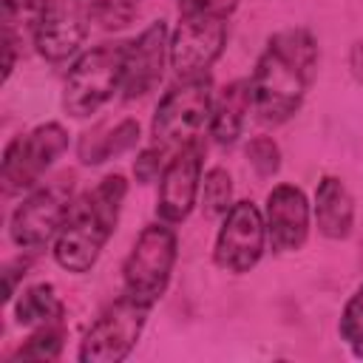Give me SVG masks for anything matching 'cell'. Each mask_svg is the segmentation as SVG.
<instances>
[{
  "mask_svg": "<svg viewBox=\"0 0 363 363\" xmlns=\"http://www.w3.org/2000/svg\"><path fill=\"white\" fill-rule=\"evenodd\" d=\"M318 68V45L309 31L286 28L269 37L252 71V111L261 122L281 125L303 102Z\"/></svg>",
  "mask_w": 363,
  "mask_h": 363,
  "instance_id": "6da1fadb",
  "label": "cell"
},
{
  "mask_svg": "<svg viewBox=\"0 0 363 363\" xmlns=\"http://www.w3.org/2000/svg\"><path fill=\"white\" fill-rule=\"evenodd\" d=\"M128 193L122 176H105L91 193L74 199L65 224L54 238V258L68 272H88L111 238Z\"/></svg>",
  "mask_w": 363,
  "mask_h": 363,
  "instance_id": "7a4b0ae2",
  "label": "cell"
},
{
  "mask_svg": "<svg viewBox=\"0 0 363 363\" xmlns=\"http://www.w3.org/2000/svg\"><path fill=\"white\" fill-rule=\"evenodd\" d=\"M213 111V91L210 77H182L179 85H173L153 116V145L170 159L173 153L184 150L187 145L199 142V133L204 122H210Z\"/></svg>",
  "mask_w": 363,
  "mask_h": 363,
  "instance_id": "3957f363",
  "label": "cell"
},
{
  "mask_svg": "<svg viewBox=\"0 0 363 363\" xmlns=\"http://www.w3.org/2000/svg\"><path fill=\"white\" fill-rule=\"evenodd\" d=\"M125 54H128V43H102L85 51L71 65L62 94V105L71 116L85 119L96 113L113 96V91L122 88Z\"/></svg>",
  "mask_w": 363,
  "mask_h": 363,
  "instance_id": "277c9868",
  "label": "cell"
},
{
  "mask_svg": "<svg viewBox=\"0 0 363 363\" xmlns=\"http://www.w3.org/2000/svg\"><path fill=\"white\" fill-rule=\"evenodd\" d=\"M173 264H176V235L167 227V221L162 224H147L128 261H125V295H130L133 301L153 306L173 275Z\"/></svg>",
  "mask_w": 363,
  "mask_h": 363,
  "instance_id": "5b68a950",
  "label": "cell"
},
{
  "mask_svg": "<svg viewBox=\"0 0 363 363\" xmlns=\"http://www.w3.org/2000/svg\"><path fill=\"white\" fill-rule=\"evenodd\" d=\"M71 190H74L71 176H57L54 182L37 187L11 216L14 244L28 252H37L48 241H54L60 227L65 224L71 204H74Z\"/></svg>",
  "mask_w": 363,
  "mask_h": 363,
  "instance_id": "8992f818",
  "label": "cell"
},
{
  "mask_svg": "<svg viewBox=\"0 0 363 363\" xmlns=\"http://www.w3.org/2000/svg\"><path fill=\"white\" fill-rule=\"evenodd\" d=\"M147 312H150V306L133 301L130 295H122L88 329V335L79 346V360L82 363H119V360H125L145 329Z\"/></svg>",
  "mask_w": 363,
  "mask_h": 363,
  "instance_id": "52a82bcc",
  "label": "cell"
},
{
  "mask_svg": "<svg viewBox=\"0 0 363 363\" xmlns=\"http://www.w3.org/2000/svg\"><path fill=\"white\" fill-rule=\"evenodd\" d=\"M65 147H68V133L57 122H45L28 133H20L6 147V156H3L6 193H23L34 187Z\"/></svg>",
  "mask_w": 363,
  "mask_h": 363,
  "instance_id": "ba28073f",
  "label": "cell"
},
{
  "mask_svg": "<svg viewBox=\"0 0 363 363\" xmlns=\"http://www.w3.org/2000/svg\"><path fill=\"white\" fill-rule=\"evenodd\" d=\"M227 43V17L182 11L170 37V65L179 77H199L221 57Z\"/></svg>",
  "mask_w": 363,
  "mask_h": 363,
  "instance_id": "9c48e42d",
  "label": "cell"
},
{
  "mask_svg": "<svg viewBox=\"0 0 363 363\" xmlns=\"http://www.w3.org/2000/svg\"><path fill=\"white\" fill-rule=\"evenodd\" d=\"M267 244L264 213L252 201H238L224 213L218 238H216V264L227 272H250Z\"/></svg>",
  "mask_w": 363,
  "mask_h": 363,
  "instance_id": "30bf717a",
  "label": "cell"
},
{
  "mask_svg": "<svg viewBox=\"0 0 363 363\" xmlns=\"http://www.w3.org/2000/svg\"><path fill=\"white\" fill-rule=\"evenodd\" d=\"M201 156H204L201 142H193L167 159L156 199V210L162 221L179 224L190 216L201 187Z\"/></svg>",
  "mask_w": 363,
  "mask_h": 363,
  "instance_id": "8fae6325",
  "label": "cell"
},
{
  "mask_svg": "<svg viewBox=\"0 0 363 363\" xmlns=\"http://www.w3.org/2000/svg\"><path fill=\"white\" fill-rule=\"evenodd\" d=\"M164 60H170V43H167V26L150 23L133 43H128L125 54V74H122V91L128 99L145 96L156 88L164 71Z\"/></svg>",
  "mask_w": 363,
  "mask_h": 363,
  "instance_id": "7c38bea8",
  "label": "cell"
},
{
  "mask_svg": "<svg viewBox=\"0 0 363 363\" xmlns=\"http://www.w3.org/2000/svg\"><path fill=\"white\" fill-rule=\"evenodd\" d=\"M267 238L272 250L278 252H295L303 247L309 235V204L301 187L295 184H278L267 196L264 210Z\"/></svg>",
  "mask_w": 363,
  "mask_h": 363,
  "instance_id": "4fadbf2b",
  "label": "cell"
},
{
  "mask_svg": "<svg viewBox=\"0 0 363 363\" xmlns=\"http://www.w3.org/2000/svg\"><path fill=\"white\" fill-rule=\"evenodd\" d=\"M85 34H88V14L77 3L48 0L34 31V45L45 60L60 62L68 60L82 45Z\"/></svg>",
  "mask_w": 363,
  "mask_h": 363,
  "instance_id": "5bb4252c",
  "label": "cell"
},
{
  "mask_svg": "<svg viewBox=\"0 0 363 363\" xmlns=\"http://www.w3.org/2000/svg\"><path fill=\"white\" fill-rule=\"evenodd\" d=\"M252 111V88L250 79H235L213 99L210 111V136L218 145H233L241 136L244 119Z\"/></svg>",
  "mask_w": 363,
  "mask_h": 363,
  "instance_id": "9a60e30c",
  "label": "cell"
},
{
  "mask_svg": "<svg viewBox=\"0 0 363 363\" xmlns=\"http://www.w3.org/2000/svg\"><path fill=\"white\" fill-rule=\"evenodd\" d=\"M315 218L326 238H346L354 224V201L337 176H323L315 190Z\"/></svg>",
  "mask_w": 363,
  "mask_h": 363,
  "instance_id": "2e32d148",
  "label": "cell"
},
{
  "mask_svg": "<svg viewBox=\"0 0 363 363\" xmlns=\"http://www.w3.org/2000/svg\"><path fill=\"white\" fill-rule=\"evenodd\" d=\"M136 139H139V125L130 122V119H125V122L108 128L105 133H94V136L88 133V136L82 139L79 156H82V162H88V164H99V162H105V159H113V156L130 150V147L136 145Z\"/></svg>",
  "mask_w": 363,
  "mask_h": 363,
  "instance_id": "e0dca14e",
  "label": "cell"
},
{
  "mask_svg": "<svg viewBox=\"0 0 363 363\" xmlns=\"http://www.w3.org/2000/svg\"><path fill=\"white\" fill-rule=\"evenodd\" d=\"M14 315L23 326H51V323H60L62 318V303L54 292L51 284H37V286H28L17 306H14Z\"/></svg>",
  "mask_w": 363,
  "mask_h": 363,
  "instance_id": "ac0fdd59",
  "label": "cell"
},
{
  "mask_svg": "<svg viewBox=\"0 0 363 363\" xmlns=\"http://www.w3.org/2000/svg\"><path fill=\"white\" fill-rule=\"evenodd\" d=\"M45 6L48 0H3V37L17 43L20 37L28 34L34 40Z\"/></svg>",
  "mask_w": 363,
  "mask_h": 363,
  "instance_id": "d6986e66",
  "label": "cell"
},
{
  "mask_svg": "<svg viewBox=\"0 0 363 363\" xmlns=\"http://www.w3.org/2000/svg\"><path fill=\"white\" fill-rule=\"evenodd\" d=\"M201 204L207 216H224L233 207V179L227 170L213 167L204 173L201 184Z\"/></svg>",
  "mask_w": 363,
  "mask_h": 363,
  "instance_id": "ffe728a7",
  "label": "cell"
},
{
  "mask_svg": "<svg viewBox=\"0 0 363 363\" xmlns=\"http://www.w3.org/2000/svg\"><path fill=\"white\" fill-rule=\"evenodd\" d=\"M62 349V326L51 323V326H40L17 352L14 357H28V360H54Z\"/></svg>",
  "mask_w": 363,
  "mask_h": 363,
  "instance_id": "44dd1931",
  "label": "cell"
},
{
  "mask_svg": "<svg viewBox=\"0 0 363 363\" xmlns=\"http://www.w3.org/2000/svg\"><path fill=\"white\" fill-rule=\"evenodd\" d=\"M340 335L352 346V352L363 357V286H357V292L346 301L340 318Z\"/></svg>",
  "mask_w": 363,
  "mask_h": 363,
  "instance_id": "7402d4cb",
  "label": "cell"
},
{
  "mask_svg": "<svg viewBox=\"0 0 363 363\" xmlns=\"http://www.w3.org/2000/svg\"><path fill=\"white\" fill-rule=\"evenodd\" d=\"M247 153H250L252 167H255L261 176H272V173L278 170V147H275L272 139H267V136L252 139V145H250Z\"/></svg>",
  "mask_w": 363,
  "mask_h": 363,
  "instance_id": "603a6c76",
  "label": "cell"
},
{
  "mask_svg": "<svg viewBox=\"0 0 363 363\" xmlns=\"http://www.w3.org/2000/svg\"><path fill=\"white\" fill-rule=\"evenodd\" d=\"M164 164H167V156H164L156 145H150V147H145V150L139 153V159H136V164H133V173H136L139 182H153V179L164 170Z\"/></svg>",
  "mask_w": 363,
  "mask_h": 363,
  "instance_id": "cb8c5ba5",
  "label": "cell"
},
{
  "mask_svg": "<svg viewBox=\"0 0 363 363\" xmlns=\"http://www.w3.org/2000/svg\"><path fill=\"white\" fill-rule=\"evenodd\" d=\"M182 11H199V14H213V17H230L238 0H179Z\"/></svg>",
  "mask_w": 363,
  "mask_h": 363,
  "instance_id": "d4e9b609",
  "label": "cell"
},
{
  "mask_svg": "<svg viewBox=\"0 0 363 363\" xmlns=\"http://www.w3.org/2000/svg\"><path fill=\"white\" fill-rule=\"evenodd\" d=\"M122 3H128V6H136V3H139V0H122Z\"/></svg>",
  "mask_w": 363,
  "mask_h": 363,
  "instance_id": "484cf974",
  "label": "cell"
}]
</instances>
